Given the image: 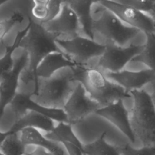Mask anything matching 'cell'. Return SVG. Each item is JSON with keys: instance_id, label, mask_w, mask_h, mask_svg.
Wrapping results in <instances>:
<instances>
[{"instance_id": "3", "label": "cell", "mask_w": 155, "mask_h": 155, "mask_svg": "<svg viewBox=\"0 0 155 155\" xmlns=\"http://www.w3.org/2000/svg\"><path fill=\"white\" fill-rule=\"evenodd\" d=\"M24 30L18 47H22L28 56L26 68L36 73L40 62L48 54L53 52H63L56 42V38L48 33L43 26L31 20Z\"/></svg>"}, {"instance_id": "30", "label": "cell", "mask_w": 155, "mask_h": 155, "mask_svg": "<svg viewBox=\"0 0 155 155\" xmlns=\"http://www.w3.org/2000/svg\"><path fill=\"white\" fill-rule=\"evenodd\" d=\"M25 155H53L52 153L47 151L43 148L37 147L35 150L30 154H27Z\"/></svg>"}, {"instance_id": "12", "label": "cell", "mask_w": 155, "mask_h": 155, "mask_svg": "<svg viewBox=\"0 0 155 155\" xmlns=\"http://www.w3.org/2000/svg\"><path fill=\"white\" fill-rule=\"evenodd\" d=\"M95 114L114 125L131 142H135L136 138L131 128L129 112L125 108L123 100L120 99L105 107H101Z\"/></svg>"}, {"instance_id": "33", "label": "cell", "mask_w": 155, "mask_h": 155, "mask_svg": "<svg viewBox=\"0 0 155 155\" xmlns=\"http://www.w3.org/2000/svg\"><path fill=\"white\" fill-rule=\"evenodd\" d=\"M152 84H153V92H152L151 94H150V95H151V97L152 98L154 105L155 106V79L152 82Z\"/></svg>"}, {"instance_id": "18", "label": "cell", "mask_w": 155, "mask_h": 155, "mask_svg": "<svg viewBox=\"0 0 155 155\" xmlns=\"http://www.w3.org/2000/svg\"><path fill=\"white\" fill-rule=\"evenodd\" d=\"M19 133L20 139L25 146L34 145L44 148L53 155H65L64 150L58 143L49 140L37 129L25 128Z\"/></svg>"}, {"instance_id": "31", "label": "cell", "mask_w": 155, "mask_h": 155, "mask_svg": "<svg viewBox=\"0 0 155 155\" xmlns=\"http://www.w3.org/2000/svg\"><path fill=\"white\" fill-rule=\"evenodd\" d=\"M147 14L155 22V1L151 8V9L147 13Z\"/></svg>"}, {"instance_id": "26", "label": "cell", "mask_w": 155, "mask_h": 155, "mask_svg": "<svg viewBox=\"0 0 155 155\" xmlns=\"http://www.w3.org/2000/svg\"><path fill=\"white\" fill-rule=\"evenodd\" d=\"M25 17L21 13H15L13 16L0 21V42L16 23H19Z\"/></svg>"}, {"instance_id": "1", "label": "cell", "mask_w": 155, "mask_h": 155, "mask_svg": "<svg viewBox=\"0 0 155 155\" xmlns=\"http://www.w3.org/2000/svg\"><path fill=\"white\" fill-rule=\"evenodd\" d=\"M71 70L76 82H80L89 96L101 107L131 96L128 92L108 79L95 66L79 65Z\"/></svg>"}, {"instance_id": "2", "label": "cell", "mask_w": 155, "mask_h": 155, "mask_svg": "<svg viewBox=\"0 0 155 155\" xmlns=\"http://www.w3.org/2000/svg\"><path fill=\"white\" fill-rule=\"evenodd\" d=\"M130 94L133 105L129 116L135 138L143 147H155V106L151 95L143 89Z\"/></svg>"}, {"instance_id": "34", "label": "cell", "mask_w": 155, "mask_h": 155, "mask_svg": "<svg viewBox=\"0 0 155 155\" xmlns=\"http://www.w3.org/2000/svg\"><path fill=\"white\" fill-rule=\"evenodd\" d=\"M5 2H6V1H0V7L1 5H2Z\"/></svg>"}, {"instance_id": "19", "label": "cell", "mask_w": 155, "mask_h": 155, "mask_svg": "<svg viewBox=\"0 0 155 155\" xmlns=\"http://www.w3.org/2000/svg\"><path fill=\"white\" fill-rule=\"evenodd\" d=\"M62 1H33L28 19L43 24L54 19L59 13Z\"/></svg>"}, {"instance_id": "21", "label": "cell", "mask_w": 155, "mask_h": 155, "mask_svg": "<svg viewBox=\"0 0 155 155\" xmlns=\"http://www.w3.org/2000/svg\"><path fill=\"white\" fill-rule=\"evenodd\" d=\"M106 132L92 142L83 145L84 155H120V146L117 147L108 143L105 140Z\"/></svg>"}, {"instance_id": "24", "label": "cell", "mask_w": 155, "mask_h": 155, "mask_svg": "<svg viewBox=\"0 0 155 155\" xmlns=\"http://www.w3.org/2000/svg\"><path fill=\"white\" fill-rule=\"evenodd\" d=\"M25 148V145L21 142L18 133L10 132L0 145V150L3 155H24Z\"/></svg>"}, {"instance_id": "6", "label": "cell", "mask_w": 155, "mask_h": 155, "mask_svg": "<svg viewBox=\"0 0 155 155\" xmlns=\"http://www.w3.org/2000/svg\"><path fill=\"white\" fill-rule=\"evenodd\" d=\"M60 49L76 64L86 65L91 59L101 56L105 45L98 43L82 35H78L70 39L56 40Z\"/></svg>"}, {"instance_id": "22", "label": "cell", "mask_w": 155, "mask_h": 155, "mask_svg": "<svg viewBox=\"0 0 155 155\" xmlns=\"http://www.w3.org/2000/svg\"><path fill=\"white\" fill-rule=\"evenodd\" d=\"M146 42L142 51L131 62H141L155 71V33H145Z\"/></svg>"}, {"instance_id": "8", "label": "cell", "mask_w": 155, "mask_h": 155, "mask_svg": "<svg viewBox=\"0 0 155 155\" xmlns=\"http://www.w3.org/2000/svg\"><path fill=\"white\" fill-rule=\"evenodd\" d=\"M101 107L93 100L87 93L84 86L77 82L73 90L67 100L63 110H64L70 125L82 121Z\"/></svg>"}, {"instance_id": "35", "label": "cell", "mask_w": 155, "mask_h": 155, "mask_svg": "<svg viewBox=\"0 0 155 155\" xmlns=\"http://www.w3.org/2000/svg\"><path fill=\"white\" fill-rule=\"evenodd\" d=\"M0 155H3V154L0 151Z\"/></svg>"}, {"instance_id": "23", "label": "cell", "mask_w": 155, "mask_h": 155, "mask_svg": "<svg viewBox=\"0 0 155 155\" xmlns=\"http://www.w3.org/2000/svg\"><path fill=\"white\" fill-rule=\"evenodd\" d=\"M38 78L35 73L28 70L25 67L21 71L16 93L31 97L37 90Z\"/></svg>"}, {"instance_id": "20", "label": "cell", "mask_w": 155, "mask_h": 155, "mask_svg": "<svg viewBox=\"0 0 155 155\" xmlns=\"http://www.w3.org/2000/svg\"><path fill=\"white\" fill-rule=\"evenodd\" d=\"M45 137L56 143H71L78 146H83L80 140L78 138L73 129L71 125L59 122L56 124L53 130L44 134Z\"/></svg>"}, {"instance_id": "28", "label": "cell", "mask_w": 155, "mask_h": 155, "mask_svg": "<svg viewBox=\"0 0 155 155\" xmlns=\"http://www.w3.org/2000/svg\"><path fill=\"white\" fill-rule=\"evenodd\" d=\"M154 1L139 0H122L118 1L121 4L130 6L139 11L147 13L151 8Z\"/></svg>"}, {"instance_id": "16", "label": "cell", "mask_w": 155, "mask_h": 155, "mask_svg": "<svg viewBox=\"0 0 155 155\" xmlns=\"http://www.w3.org/2000/svg\"><path fill=\"white\" fill-rule=\"evenodd\" d=\"M55 121L42 114L28 111L24 115L16 119L10 128L11 133H18L25 128H33L39 131L49 133L55 127Z\"/></svg>"}, {"instance_id": "9", "label": "cell", "mask_w": 155, "mask_h": 155, "mask_svg": "<svg viewBox=\"0 0 155 155\" xmlns=\"http://www.w3.org/2000/svg\"><path fill=\"white\" fill-rule=\"evenodd\" d=\"M42 25L58 40L70 39L81 33L77 16L65 1H62L58 15Z\"/></svg>"}, {"instance_id": "27", "label": "cell", "mask_w": 155, "mask_h": 155, "mask_svg": "<svg viewBox=\"0 0 155 155\" xmlns=\"http://www.w3.org/2000/svg\"><path fill=\"white\" fill-rule=\"evenodd\" d=\"M120 155H155V147H143L136 148L130 144L120 146Z\"/></svg>"}, {"instance_id": "25", "label": "cell", "mask_w": 155, "mask_h": 155, "mask_svg": "<svg viewBox=\"0 0 155 155\" xmlns=\"http://www.w3.org/2000/svg\"><path fill=\"white\" fill-rule=\"evenodd\" d=\"M24 34V30L18 33L13 44L7 48L6 54L0 59V82L4 79L5 76L11 70L13 65V61L12 59V53L13 51L18 47L19 41Z\"/></svg>"}, {"instance_id": "5", "label": "cell", "mask_w": 155, "mask_h": 155, "mask_svg": "<svg viewBox=\"0 0 155 155\" xmlns=\"http://www.w3.org/2000/svg\"><path fill=\"white\" fill-rule=\"evenodd\" d=\"M97 8L99 15L93 19V32L104 36L108 42L124 47L140 33V30L125 24L105 7L99 5Z\"/></svg>"}, {"instance_id": "14", "label": "cell", "mask_w": 155, "mask_h": 155, "mask_svg": "<svg viewBox=\"0 0 155 155\" xmlns=\"http://www.w3.org/2000/svg\"><path fill=\"white\" fill-rule=\"evenodd\" d=\"M102 72L108 79L122 87L129 93L134 90H141L146 84L152 83L155 79V71L149 68L137 71L122 70L116 73Z\"/></svg>"}, {"instance_id": "32", "label": "cell", "mask_w": 155, "mask_h": 155, "mask_svg": "<svg viewBox=\"0 0 155 155\" xmlns=\"http://www.w3.org/2000/svg\"><path fill=\"white\" fill-rule=\"evenodd\" d=\"M10 132L8 131L5 133H2L0 131V145L3 142V141L5 140V139L7 137V136L9 134Z\"/></svg>"}, {"instance_id": "17", "label": "cell", "mask_w": 155, "mask_h": 155, "mask_svg": "<svg viewBox=\"0 0 155 155\" xmlns=\"http://www.w3.org/2000/svg\"><path fill=\"white\" fill-rule=\"evenodd\" d=\"M75 12L79 21L82 36L94 39L93 28V18L91 15V8L95 1L85 0L65 1Z\"/></svg>"}, {"instance_id": "15", "label": "cell", "mask_w": 155, "mask_h": 155, "mask_svg": "<svg viewBox=\"0 0 155 155\" xmlns=\"http://www.w3.org/2000/svg\"><path fill=\"white\" fill-rule=\"evenodd\" d=\"M79 65L64 52H53L47 55L36 70L38 78L48 79L62 68H73Z\"/></svg>"}, {"instance_id": "13", "label": "cell", "mask_w": 155, "mask_h": 155, "mask_svg": "<svg viewBox=\"0 0 155 155\" xmlns=\"http://www.w3.org/2000/svg\"><path fill=\"white\" fill-rule=\"evenodd\" d=\"M28 56L26 52L13 63L12 68L0 82V120L4 109L9 105L16 94L19 76L27 65Z\"/></svg>"}, {"instance_id": "29", "label": "cell", "mask_w": 155, "mask_h": 155, "mask_svg": "<svg viewBox=\"0 0 155 155\" xmlns=\"http://www.w3.org/2000/svg\"><path fill=\"white\" fill-rule=\"evenodd\" d=\"M62 145L65 147L68 155H84L83 146H78L71 143H64Z\"/></svg>"}, {"instance_id": "11", "label": "cell", "mask_w": 155, "mask_h": 155, "mask_svg": "<svg viewBox=\"0 0 155 155\" xmlns=\"http://www.w3.org/2000/svg\"><path fill=\"white\" fill-rule=\"evenodd\" d=\"M13 110L16 119L24 115L28 111L42 114L55 122L68 124L67 115L63 108H47L33 101L30 97L16 93L9 104Z\"/></svg>"}, {"instance_id": "4", "label": "cell", "mask_w": 155, "mask_h": 155, "mask_svg": "<svg viewBox=\"0 0 155 155\" xmlns=\"http://www.w3.org/2000/svg\"><path fill=\"white\" fill-rule=\"evenodd\" d=\"M76 83L71 68L48 79L38 78L36 92L30 99L47 108H63Z\"/></svg>"}, {"instance_id": "7", "label": "cell", "mask_w": 155, "mask_h": 155, "mask_svg": "<svg viewBox=\"0 0 155 155\" xmlns=\"http://www.w3.org/2000/svg\"><path fill=\"white\" fill-rule=\"evenodd\" d=\"M102 54L95 67L102 71L116 73L124 67L142 51L143 45H133L124 47L107 42Z\"/></svg>"}, {"instance_id": "10", "label": "cell", "mask_w": 155, "mask_h": 155, "mask_svg": "<svg viewBox=\"0 0 155 155\" xmlns=\"http://www.w3.org/2000/svg\"><path fill=\"white\" fill-rule=\"evenodd\" d=\"M97 2L112 12L125 24L145 33H155V22L147 13L121 4L118 1H100Z\"/></svg>"}]
</instances>
